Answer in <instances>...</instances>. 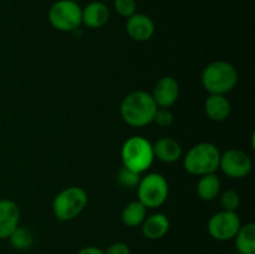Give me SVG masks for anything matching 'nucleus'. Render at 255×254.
Segmentation results:
<instances>
[{"label":"nucleus","mask_w":255,"mask_h":254,"mask_svg":"<svg viewBox=\"0 0 255 254\" xmlns=\"http://www.w3.org/2000/svg\"><path fill=\"white\" fill-rule=\"evenodd\" d=\"M152 148H153L154 159H158L163 163H173L178 161L183 154V149L179 142L168 136L157 139L154 143H152Z\"/></svg>","instance_id":"ddd939ff"},{"label":"nucleus","mask_w":255,"mask_h":254,"mask_svg":"<svg viewBox=\"0 0 255 254\" xmlns=\"http://www.w3.org/2000/svg\"><path fill=\"white\" fill-rule=\"evenodd\" d=\"M110 19V10L102 1H91L82 9V24L90 29L105 26Z\"/></svg>","instance_id":"2eb2a0df"},{"label":"nucleus","mask_w":255,"mask_h":254,"mask_svg":"<svg viewBox=\"0 0 255 254\" xmlns=\"http://www.w3.org/2000/svg\"><path fill=\"white\" fill-rule=\"evenodd\" d=\"M76 254H105V251L95 246H87L80 249Z\"/></svg>","instance_id":"a878e982"},{"label":"nucleus","mask_w":255,"mask_h":254,"mask_svg":"<svg viewBox=\"0 0 255 254\" xmlns=\"http://www.w3.org/2000/svg\"><path fill=\"white\" fill-rule=\"evenodd\" d=\"M204 111L209 120L221 122L229 117L232 105L226 95H209L204 102Z\"/></svg>","instance_id":"dca6fc26"},{"label":"nucleus","mask_w":255,"mask_h":254,"mask_svg":"<svg viewBox=\"0 0 255 254\" xmlns=\"http://www.w3.org/2000/svg\"><path fill=\"white\" fill-rule=\"evenodd\" d=\"M239 74L237 67L226 60H216L204 67L202 86L209 95H227L236 89Z\"/></svg>","instance_id":"f03ea898"},{"label":"nucleus","mask_w":255,"mask_h":254,"mask_svg":"<svg viewBox=\"0 0 255 254\" xmlns=\"http://www.w3.org/2000/svg\"><path fill=\"white\" fill-rule=\"evenodd\" d=\"M89 203V194L82 187L70 186L60 191L52 201V212L60 222H69L79 217Z\"/></svg>","instance_id":"39448f33"},{"label":"nucleus","mask_w":255,"mask_h":254,"mask_svg":"<svg viewBox=\"0 0 255 254\" xmlns=\"http://www.w3.org/2000/svg\"><path fill=\"white\" fill-rule=\"evenodd\" d=\"M21 211L16 202L11 199H0V239H7L10 234L20 226Z\"/></svg>","instance_id":"9b49d317"},{"label":"nucleus","mask_w":255,"mask_h":254,"mask_svg":"<svg viewBox=\"0 0 255 254\" xmlns=\"http://www.w3.org/2000/svg\"><path fill=\"white\" fill-rule=\"evenodd\" d=\"M234 241L239 254H255V224L253 222L242 226Z\"/></svg>","instance_id":"6ab92c4d"},{"label":"nucleus","mask_w":255,"mask_h":254,"mask_svg":"<svg viewBox=\"0 0 255 254\" xmlns=\"http://www.w3.org/2000/svg\"><path fill=\"white\" fill-rule=\"evenodd\" d=\"M253 161L247 152L238 148H229L221 153L219 169L232 179H242L249 176Z\"/></svg>","instance_id":"1a4fd4ad"},{"label":"nucleus","mask_w":255,"mask_h":254,"mask_svg":"<svg viewBox=\"0 0 255 254\" xmlns=\"http://www.w3.org/2000/svg\"><path fill=\"white\" fill-rule=\"evenodd\" d=\"M147 217V208L137 199L127 203L121 212V221L128 228L141 227Z\"/></svg>","instance_id":"a211bd4d"},{"label":"nucleus","mask_w":255,"mask_h":254,"mask_svg":"<svg viewBox=\"0 0 255 254\" xmlns=\"http://www.w3.org/2000/svg\"><path fill=\"white\" fill-rule=\"evenodd\" d=\"M241 227L242 221L238 213L223 209L214 213L207 224L209 236L218 242H228L234 239Z\"/></svg>","instance_id":"6e6552de"},{"label":"nucleus","mask_w":255,"mask_h":254,"mask_svg":"<svg viewBox=\"0 0 255 254\" xmlns=\"http://www.w3.org/2000/svg\"><path fill=\"white\" fill-rule=\"evenodd\" d=\"M139 179H141V174L132 171V169L127 168V167L125 166L120 167L119 171H117L116 173L117 183L127 189L137 188V186H138L139 183Z\"/></svg>","instance_id":"412c9836"},{"label":"nucleus","mask_w":255,"mask_h":254,"mask_svg":"<svg viewBox=\"0 0 255 254\" xmlns=\"http://www.w3.org/2000/svg\"><path fill=\"white\" fill-rule=\"evenodd\" d=\"M222 188L221 178L217 176V173L204 174L199 177L197 182L196 192L197 196L204 202H212L219 196Z\"/></svg>","instance_id":"f3484780"},{"label":"nucleus","mask_w":255,"mask_h":254,"mask_svg":"<svg viewBox=\"0 0 255 254\" xmlns=\"http://www.w3.org/2000/svg\"><path fill=\"white\" fill-rule=\"evenodd\" d=\"M156 31L153 20L144 14H133L126 21V32L132 40L138 42L148 41Z\"/></svg>","instance_id":"f8f14e48"},{"label":"nucleus","mask_w":255,"mask_h":254,"mask_svg":"<svg viewBox=\"0 0 255 254\" xmlns=\"http://www.w3.org/2000/svg\"><path fill=\"white\" fill-rule=\"evenodd\" d=\"M152 99L156 102L157 107L169 109L177 102L179 97V84L174 77L163 76L154 84L152 92H149Z\"/></svg>","instance_id":"9d476101"},{"label":"nucleus","mask_w":255,"mask_h":254,"mask_svg":"<svg viewBox=\"0 0 255 254\" xmlns=\"http://www.w3.org/2000/svg\"><path fill=\"white\" fill-rule=\"evenodd\" d=\"M114 6L120 16L127 17V19L136 14L137 10L136 0H115Z\"/></svg>","instance_id":"5701e85b"},{"label":"nucleus","mask_w":255,"mask_h":254,"mask_svg":"<svg viewBox=\"0 0 255 254\" xmlns=\"http://www.w3.org/2000/svg\"><path fill=\"white\" fill-rule=\"evenodd\" d=\"M9 243L15 251H27L34 244V234L26 227L17 226L9 236Z\"/></svg>","instance_id":"aec40b11"},{"label":"nucleus","mask_w":255,"mask_h":254,"mask_svg":"<svg viewBox=\"0 0 255 254\" xmlns=\"http://www.w3.org/2000/svg\"><path fill=\"white\" fill-rule=\"evenodd\" d=\"M219 203L223 211L237 212L241 207V196L234 189H227V191L219 193Z\"/></svg>","instance_id":"4be33fe9"},{"label":"nucleus","mask_w":255,"mask_h":254,"mask_svg":"<svg viewBox=\"0 0 255 254\" xmlns=\"http://www.w3.org/2000/svg\"><path fill=\"white\" fill-rule=\"evenodd\" d=\"M47 17L54 29L72 32L82 24V7L75 0H57L50 6Z\"/></svg>","instance_id":"0eeeda50"},{"label":"nucleus","mask_w":255,"mask_h":254,"mask_svg":"<svg viewBox=\"0 0 255 254\" xmlns=\"http://www.w3.org/2000/svg\"><path fill=\"white\" fill-rule=\"evenodd\" d=\"M174 121V116L172 114V111L169 109H162V107H158L153 116V124H156L158 127H162V128H166V127L172 126Z\"/></svg>","instance_id":"b1692460"},{"label":"nucleus","mask_w":255,"mask_h":254,"mask_svg":"<svg viewBox=\"0 0 255 254\" xmlns=\"http://www.w3.org/2000/svg\"><path fill=\"white\" fill-rule=\"evenodd\" d=\"M122 166L142 174L154 161L152 143L143 136H131L121 147Z\"/></svg>","instance_id":"20e7f679"},{"label":"nucleus","mask_w":255,"mask_h":254,"mask_svg":"<svg viewBox=\"0 0 255 254\" xmlns=\"http://www.w3.org/2000/svg\"><path fill=\"white\" fill-rule=\"evenodd\" d=\"M157 109L158 107L149 92L137 90L122 100L120 115L125 124L131 127L141 128L152 124Z\"/></svg>","instance_id":"f257e3e1"},{"label":"nucleus","mask_w":255,"mask_h":254,"mask_svg":"<svg viewBox=\"0 0 255 254\" xmlns=\"http://www.w3.org/2000/svg\"><path fill=\"white\" fill-rule=\"evenodd\" d=\"M105 254H131V248L125 242H115L107 247Z\"/></svg>","instance_id":"393cba45"},{"label":"nucleus","mask_w":255,"mask_h":254,"mask_svg":"<svg viewBox=\"0 0 255 254\" xmlns=\"http://www.w3.org/2000/svg\"><path fill=\"white\" fill-rule=\"evenodd\" d=\"M221 151L212 142H201L188 149L183 157V168L193 176L216 173L219 169Z\"/></svg>","instance_id":"7ed1b4c3"},{"label":"nucleus","mask_w":255,"mask_h":254,"mask_svg":"<svg viewBox=\"0 0 255 254\" xmlns=\"http://www.w3.org/2000/svg\"><path fill=\"white\" fill-rule=\"evenodd\" d=\"M169 186L166 177L158 172H151L141 176L137 186L138 201L147 209L159 208L168 199Z\"/></svg>","instance_id":"423d86ee"},{"label":"nucleus","mask_w":255,"mask_h":254,"mask_svg":"<svg viewBox=\"0 0 255 254\" xmlns=\"http://www.w3.org/2000/svg\"><path fill=\"white\" fill-rule=\"evenodd\" d=\"M171 222L168 217L164 213H153L144 218L143 223L141 224L142 234L149 241H157L161 239L168 233Z\"/></svg>","instance_id":"4468645a"}]
</instances>
